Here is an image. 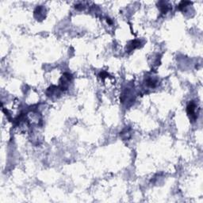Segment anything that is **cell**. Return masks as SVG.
I'll return each mask as SVG.
<instances>
[{
	"label": "cell",
	"mask_w": 203,
	"mask_h": 203,
	"mask_svg": "<svg viewBox=\"0 0 203 203\" xmlns=\"http://www.w3.org/2000/svg\"><path fill=\"white\" fill-rule=\"evenodd\" d=\"M195 108L196 105L194 102H190L189 106H187V113L188 115L190 116V118H194V119H196V115H195Z\"/></svg>",
	"instance_id": "1"
}]
</instances>
